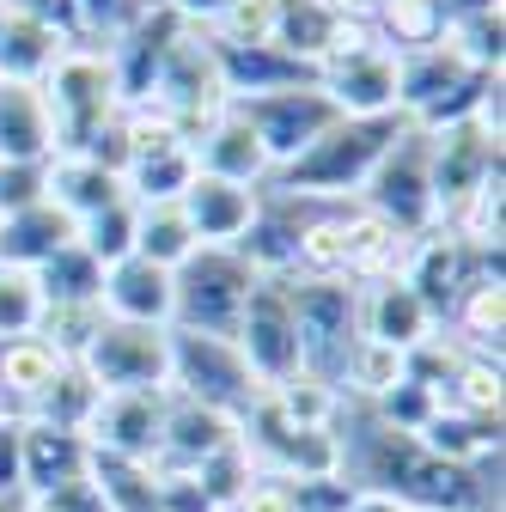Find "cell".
<instances>
[{
  "mask_svg": "<svg viewBox=\"0 0 506 512\" xmlns=\"http://www.w3.org/2000/svg\"><path fill=\"white\" fill-rule=\"evenodd\" d=\"M403 128H409V116H342L330 135H318L293 165H281L269 177V189L305 196V202H348L372 177V165L391 153V141Z\"/></svg>",
  "mask_w": 506,
  "mask_h": 512,
  "instance_id": "obj_1",
  "label": "cell"
},
{
  "mask_svg": "<svg viewBox=\"0 0 506 512\" xmlns=\"http://www.w3.org/2000/svg\"><path fill=\"white\" fill-rule=\"evenodd\" d=\"M43 104H49V128H55V153H86L92 135H104V128L129 110V104H122V86H116L110 55L92 49V43H74L49 68Z\"/></svg>",
  "mask_w": 506,
  "mask_h": 512,
  "instance_id": "obj_2",
  "label": "cell"
},
{
  "mask_svg": "<svg viewBox=\"0 0 506 512\" xmlns=\"http://www.w3.org/2000/svg\"><path fill=\"white\" fill-rule=\"evenodd\" d=\"M263 275L244 263L232 244H202L189 263L171 269V330H189V336H226L238 330L244 317V299Z\"/></svg>",
  "mask_w": 506,
  "mask_h": 512,
  "instance_id": "obj_3",
  "label": "cell"
},
{
  "mask_svg": "<svg viewBox=\"0 0 506 512\" xmlns=\"http://www.w3.org/2000/svg\"><path fill=\"white\" fill-rule=\"evenodd\" d=\"M287 299H293L299 372L336 384L354 342H360V281H299V275H287Z\"/></svg>",
  "mask_w": 506,
  "mask_h": 512,
  "instance_id": "obj_4",
  "label": "cell"
},
{
  "mask_svg": "<svg viewBox=\"0 0 506 512\" xmlns=\"http://www.w3.org/2000/svg\"><path fill=\"white\" fill-rule=\"evenodd\" d=\"M147 104L159 110V116H171V128L183 141H196L202 128L232 104L226 98V80H220V61H214V43H208V31H196V25H183V37L165 49V61H159V74H153V92H147Z\"/></svg>",
  "mask_w": 506,
  "mask_h": 512,
  "instance_id": "obj_5",
  "label": "cell"
},
{
  "mask_svg": "<svg viewBox=\"0 0 506 512\" xmlns=\"http://www.w3.org/2000/svg\"><path fill=\"white\" fill-rule=\"evenodd\" d=\"M360 208H372L378 220H391L403 238H421L439 226L433 214V177H427V135L409 122L403 135L391 141V153L372 165V177L360 183Z\"/></svg>",
  "mask_w": 506,
  "mask_h": 512,
  "instance_id": "obj_6",
  "label": "cell"
},
{
  "mask_svg": "<svg viewBox=\"0 0 506 512\" xmlns=\"http://www.w3.org/2000/svg\"><path fill=\"white\" fill-rule=\"evenodd\" d=\"M171 391L196 397L220 415H244L250 403L263 397V384L250 378L244 354L226 342V336H189V330H171Z\"/></svg>",
  "mask_w": 506,
  "mask_h": 512,
  "instance_id": "obj_7",
  "label": "cell"
},
{
  "mask_svg": "<svg viewBox=\"0 0 506 512\" xmlns=\"http://www.w3.org/2000/svg\"><path fill=\"white\" fill-rule=\"evenodd\" d=\"M80 366L92 372L98 391H171V330L104 317V330L86 342Z\"/></svg>",
  "mask_w": 506,
  "mask_h": 512,
  "instance_id": "obj_8",
  "label": "cell"
},
{
  "mask_svg": "<svg viewBox=\"0 0 506 512\" xmlns=\"http://www.w3.org/2000/svg\"><path fill=\"white\" fill-rule=\"evenodd\" d=\"M232 348L244 354L250 378L275 391L281 378L299 372V336H293V299H287V275H263L244 299V317L232 330Z\"/></svg>",
  "mask_w": 506,
  "mask_h": 512,
  "instance_id": "obj_9",
  "label": "cell"
},
{
  "mask_svg": "<svg viewBox=\"0 0 506 512\" xmlns=\"http://www.w3.org/2000/svg\"><path fill=\"white\" fill-rule=\"evenodd\" d=\"M238 110H244L250 128H257V141H263V153H269L275 171L293 165L311 141L330 135V128L342 122V110L318 92V80H311V86H293V92H269V98H244Z\"/></svg>",
  "mask_w": 506,
  "mask_h": 512,
  "instance_id": "obj_10",
  "label": "cell"
},
{
  "mask_svg": "<svg viewBox=\"0 0 506 512\" xmlns=\"http://www.w3.org/2000/svg\"><path fill=\"white\" fill-rule=\"evenodd\" d=\"M488 171H500V141L488 135V128H476V116L427 135V177H433V214L439 220H446L464 196H476V189L488 183Z\"/></svg>",
  "mask_w": 506,
  "mask_h": 512,
  "instance_id": "obj_11",
  "label": "cell"
},
{
  "mask_svg": "<svg viewBox=\"0 0 506 512\" xmlns=\"http://www.w3.org/2000/svg\"><path fill=\"white\" fill-rule=\"evenodd\" d=\"M318 92L342 116H397V55L366 37L354 49H336L318 68Z\"/></svg>",
  "mask_w": 506,
  "mask_h": 512,
  "instance_id": "obj_12",
  "label": "cell"
},
{
  "mask_svg": "<svg viewBox=\"0 0 506 512\" xmlns=\"http://www.w3.org/2000/svg\"><path fill=\"white\" fill-rule=\"evenodd\" d=\"M397 275H403V281L415 287V299L433 311V324H446L452 299H458V293H464L482 269H476V250H470V244H458L446 226H433V232L409 238V250H403Z\"/></svg>",
  "mask_w": 506,
  "mask_h": 512,
  "instance_id": "obj_13",
  "label": "cell"
},
{
  "mask_svg": "<svg viewBox=\"0 0 506 512\" xmlns=\"http://www.w3.org/2000/svg\"><path fill=\"white\" fill-rule=\"evenodd\" d=\"M159 433H165V391H104L86 421L92 452L141 458V464L159 458Z\"/></svg>",
  "mask_w": 506,
  "mask_h": 512,
  "instance_id": "obj_14",
  "label": "cell"
},
{
  "mask_svg": "<svg viewBox=\"0 0 506 512\" xmlns=\"http://www.w3.org/2000/svg\"><path fill=\"white\" fill-rule=\"evenodd\" d=\"M189 153H196V171L202 177H220V183H238V189H263L275 177L263 141H257V128L244 122L238 104H226L196 141H189Z\"/></svg>",
  "mask_w": 506,
  "mask_h": 512,
  "instance_id": "obj_15",
  "label": "cell"
},
{
  "mask_svg": "<svg viewBox=\"0 0 506 512\" xmlns=\"http://www.w3.org/2000/svg\"><path fill=\"white\" fill-rule=\"evenodd\" d=\"M433 311L415 299V287L403 275H378V281H360V336L366 342H385L397 354L421 348L433 336Z\"/></svg>",
  "mask_w": 506,
  "mask_h": 512,
  "instance_id": "obj_16",
  "label": "cell"
},
{
  "mask_svg": "<svg viewBox=\"0 0 506 512\" xmlns=\"http://www.w3.org/2000/svg\"><path fill=\"white\" fill-rule=\"evenodd\" d=\"M238 439V421L183 397V391H165V433H159V458L153 470H196L202 458H214L220 445Z\"/></svg>",
  "mask_w": 506,
  "mask_h": 512,
  "instance_id": "obj_17",
  "label": "cell"
},
{
  "mask_svg": "<svg viewBox=\"0 0 506 512\" xmlns=\"http://www.w3.org/2000/svg\"><path fill=\"white\" fill-rule=\"evenodd\" d=\"M19 470H25V500H43L49 488L80 482L92 470V439L19 415Z\"/></svg>",
  "mask_w": 506,
  "mask_h": 512,
  "instance_id": "obj_18",
  "label": "cell"
},
{
  "mask_svg": "<svg viewBox=\"0 0 506 512\" xmlns=\"http://www.w3.org/2000/svg\"><path fill=\"white\" fill-rule=\"evenodd\" d=\"M98 305H104V317H116V324L171 330V269L147 263V256H122V263L104 269Z\"/></svg>",
  "mask_w": 506,
  "mask_h": 512,
  "instance_id": "obj_19",
  "label": "cell"
},
{
  "mask_svg": "<svg viewBox=\"0 0 506 512\" xmlns=\"http://www.w3.org/2000/svg\"><path fill=\"white\" fill-rule=\"evenodd\" d=\"M214 43V61H220V80H226V98L244 104V98H269V92H293V86H311L318 74L299 68V61H287L281 49L269 43Z\"/></svg>",
  "mask_w": 506,
  "mask_h": 512,
  "instance_id": "obj_20",
  "label": "cell"
},
{
  "mask_svg": "<svg viewBox=\"0 0 506 512\" xmlns=\"http://www.w3.org/2000/svg\"><path fill=\"white\" fill-rule=\"evenodd\" d=\"M257 196L263 189H238V183H220V177H202L177 196L189 232H196V244H238L250 232V220H257Z\"/></svg>",
  "mask_w": 506,
  "mask_h": 512,
  "instance_id": "obj_21",
  "label": "cell"
},
{
  "mask_svg": "<svg viewBox=\"0 0 506 512\" xmlns=\"http://www.w3.org/2000/svg\"><path fill=\"white\" fill-rule=\"evenodd\" d=\"M68 49H74V37H61L55 25L0 7V80H13V86H43L49 68H55Z\"/></svg>",
  "mask_w": 506,
  "mask_h": 512,
  "instance_id": "obj_22",
  "label": "cell"
},
{
  "mask_svg": "<svg viewBox=\"0 0 506 512\" xmlns=\"http://www.w3.org/2000/svg\"><path fill=\"white\" fill-rule=\"evenodd\" d=\"M0 159H7V165H43V159H55V128H49L43 86L0 80Z\"/></svg>",
  "mask_w": 506,
  "mask_h": 512,
  "instance_id": "obj_23",
  "label": "cell"
},
{
  "mask_svg": "<svg viewBox=\"0 0 506 512\" xmlns=\"http://www.w3.org/2000/svg\"><path fill=\"white\" fill-rule=\"evenodd\" d=\"M348 19H336L318 0H275V31H269V49H281L287 61L318 74L324 61L336 55V37H342Z\"/></svg>",
  "mask_w": 506,
  "mask_h": 512,
  "instance_id": "obj_24",
  "label": "cell"
},
{
  "mask_svg": "<svg viewBox=\"0 0 506 512\" xmlns=\"http://www.w3.org/2000/svg\"><path fill=\"white\" fill-rule=\"evenodd\" d=\"M122 196H129V189H122V177L104 171L98 159H86V153H55V159H49V202L68 214L74 226L92 220L98 208L122 202Z\"/></svg>",
  "mask_w": 506,
  "mask_h": 512,
  "instance_id": "obj_25",
  "label": "cell"
},
{
  "mask_svg": "<svg viewBox=\"0 0 506 512\" xmlns=\"http://www.w3.org/2000/svg\"><path fill=\"white\" fill-rule=\"evenodd\" d=\"M446 324H452V342H458L464 354L500 360V336H506V281H488V275H476V281H470V287L452 299ZM446 324H439V330H446Z\"/></svg>",
  "mask_w": 506,
  "mask_h": 512,
  "instance_id": "obj_26",
  "label": "cell"
},
{
  "mask_svg": "<svg viewBox=\"0 0 506 512\" xmlns=\"http://www.w3.org/2000/svg\"><path fill=\"white\" fill-rule=\"evenodd\" d=\"M74 244V220L61 214L55 202H37V208H25V214H7L0 220V263L7 269H43L55 250H68Z\"/></svg>",
  "mask_w": 506,
  "mask_h": 512,
  "instance_id": "obj_27",
  "label": "cell"
},
{
  "mask_svg": "<svg viewBox=\"0 0 506 512\" xmlns=\"http://www.w3.org/2000/svg\"><path fill=\"white\" fill-rule=\"evenodd\" d=\"M55 372H61V354L43 336L0 342V403H7V415H31L37 397L55 384Z\"/></svg>",
  "mask_w": 506,
  "mask_h": 512,
  "instance_id": "obj_28",
  "label": "cell"
},
{
  "mask_svg": "<svg viewBox=\"0 0 506 512\" xmlns=\"http://www.w3.org/2000/svg\"><path fill=\"white\" fill-rule=\"evenodd\" d=\"M433 458H446V464H458V470H476L482 458H500V421H470V415H458V409H446L439 403V415L415 433Z\"/></svg>",
  "mask_w": 506,
  "mask_h": 512,
  "instance_id": "obj_29",
  "label": "cell"
},
{
  "mask_svg": "<svg viewBox=\"0 0 506 512\" xmlns=\"http://www.w3.org/2000/svg\"><path fill=\"white\" fill-rule=\"evenodd\" d=\"M189 183H196V153H189V141H177V147H165V153H147V159H135L129 171H122V189H129L135 208L177 202Z\"/></svg>",
  "mask_w": 506,
  "mask_h": 512,
  "instance_id": "obj_30",
  "label": "cell"
},
{
  "mask_svg": "<svg viewBox=\"0 0 506 512\" xmlns=\"http://www.w3.org/2000/svg\"><path fill=\"white\" fill-rule=\"evenodd\" d=\"M92 488L104 494L110 512H159V476L141 458H116V452H92Z\"/></svg>",
  "mask_w": 506,
  "mask_h": 512,
  "instance_id": "obj_31",
  "label": "cell"
},
{
  "mask_svg": "<svg viewBox=\"0 0 506 512\" xmlns=\"http://www.w3.org/2000/svg\"><path fill=\"white\" fill-rule=\"evenodd\" d=\"M98 384H92V372L80 366V360H61V372H55V384L37 397V409L25 415V421H49V427H68V433H86V421H92V409H98Z\"/></svg>",
  "mask_w": 506,
  "mask_h": 512,
  "instance_id": "obj_32",
  "label": "cell"
},
{
  "mask_svg": "<svg viewBox=\"0 0 506 512\" xmlns=\"http://www.w3.org/2000/svg\"><path fill=\"white\" fill-rule=\"evenodd\" d=\"M135 232H141V208L122 196V202L98 208L92 220H80L74 226V244L92 256L98 269H110V263H122V256H135Z\"/></svg>",
  "mask_w": 506,
  "mask_h": 512,
  "instance_id": "obj_33",
  "label": "cell"
},
{
  "mask_svg": "<svg viewBox=\"0 0 506 512\" xmlns=\"http://www.w3.org/2000/svg\"><path fill=\"white\" fill-rule=\"evenodd\" d=\"M196 250H202V244H196V232H189V220H183V208H177V202L141 208L135 256H147V263H159V269H177V263H189Z\"/></svg>",
  "mask_w": 506,
  "mask_h": 512,
  "instance_id": "obj_34",
  "label": "cell"
},
{
  "mask_svg": "<svg viewBox=\"0 0 506 512\" xmlns=\"http://www.w3.org/2000/svg\"><path fill=\"white\" fill-rule=\"evenodd\" d=\"M446 409L470 415V421H500V403H506V384H500V360H482V354H464V366L452 372L446 397H439Z\"/></svg>",
  "mask_w": 506,
  "mask_h": 512,
  "instance_id": "obj_35",
  "label": "cell"
},
{
  "mask_svg": "<svg viewBox=\"0 0 506 512\" xmlns=\"http://www.w3.org/2000/svg\"><path fill=\"white\" fill-rule=\"evenodd\" d=\"M37 287H43L49 305H98V293H104V269L92 263L80 244H68V250H55L49 263L37 269Z\"/></svg>",
  "mask_w": 506,
  "mask_h": 512,
  "instance_id": "obj_36",
  "label": "cell"
},
{
  "mask_svg": "<svg viewBox=\"0 0 506 512\" xmlns=\"http://www.w3.org/2000/svg\"><path fill=\"white\" fill-rule=\"evenodd\" d=\"M269 397H275V409L293 427H336V415H342V391H336V384H324V378H311V372L281 378Z\"/></svg>",
  "mask_w": 506,
  "mask_h": 512,
  "instance_id": "obj_37",
  "label": "cell"
},
{
  "mask_svg": "<svg viewBox=\"0 0 506 512\" xmlns=\"http://www.w3.org/2000/svg\"><path fill=\"white\" fill-rule=\"evenodd\" d=\"M43 311H49V299H43L37 275H31V269H7V263H0V342L37 336V330H43Z\"/></svg>",
  "mask_w": 506,
  "mask_h": 512,
  "instance_id": "obj_38",
  "label": "cell"
},
{
  "mask_svg": "<svg viewBox=\"0 0 506 512\" xmlns=\"http://www.w3.org/2000/svg\"><path fill=\"white\" fill-rule=\"evenodd\" d=\"M189 476H196V488L208 494V506H214V512H232V506H238V494L250 488V476H257V458L244 452V439H232V445H220L214 458H202Z\"/></svg>",
  "mask_w": 506,
  "mask_h": 512,
  "instance_id": "obj_39",
  "label": "cell"
},
{
  "mask_svg": "<svg viewBox=\"0 0 506 512\" xmlns=\"http://www.w3.org/2000/svg\"><path fill=\"white\" fill-rule=\"evenodd\" d=\"M439 43H452L476 74H500V61H506V19H500V7L470 13V19H452Z\"/></svg>",
  "mask_w": 506,
  "mask_h": 512,
  "instance_id": "obj_40",
  "label": "cell"
},
{
  "mask_svg": "<svg viewBox=\"0 0 506 512\" xmlns=\"http://www.w3.org/2000/svg\"><path fill=\"white\" fill-rule=\"evenodd\" d=\"M104 330V305H49L43 311V342L61 354V360H80L86 354V342Z\"/></svg>",
  "mask_w": 506,
  "mask_h": 512,
  "instance_id": "obj_41",
  "label": "cell"
},
{
  "mask_svg": "<svg viewBox=\"0 0 506 512\" xmlns=\"http://www.w3.org/2000/svg\"><path fill=\"white\" fill-rule=\"evenodd\" d=\"M360 409H372L385 427H397V433H421L433 415H439V397L427 391V384H415V378H403L397 391H385L378 403H360Z\"/></svg>",
  "mask_w": 506,
  "mask_h": 512,
  "instance_id": "obj_42",
  "label": "cell"
},
{
  "mask_svg": "<svg viewBox=\"0 0 506 512\" xmlns=\"http://www.w3.org/2000/svg\"><path fill=\"white\" fill-rule=\"evenodd\" d=\"M275 31V0H226V13L208 25V37L220 43H269Z\"/></svg>",
  "mask_w": 506,
  "mask_h": 512,
  "instance_id": "obj_43",
  "label": "cell"
},
{
  "mask_svg": "<svg viewBox=\"0 0 506 512\" xmlns=\"http://www.w3.org/2000/svg\"><path fill=\"white\" fill-rule=\"evenodd\" d=\"M49 202V159L43 165H7L0 159V220Z\"/></svg>",
  "mask_w": 506,
  "mask_h": 512,
  "instance_id": "obj_44",
  "label": "cell"
},
{
  "mask_svg": "<svg viewBox=\"0 0 506 512\" xmlns=\"http://www.w3.org/2000/svg\"><path fill=\"white\" fill-rule=\"evenodd\" d=\"M232 512H299V494H293V482H287V476L257 470V476H250V488L238 494V506H232Z\"/></svg>",
  "mask_w": 506,
  "mask_h": 512,
  "instance_id": "obj_45",
  "label": "cell"
},
{
  "mask_svg": "<svg viewBox=\"0 0 506 512\" xmlns=\"http://www.w3.org/2000/svg\"><path fill=\"white\" fill-rule=\"evenodd\" d=\"M153 476H159V512H214L189 470H153Z\"/></svg>",
  "mask_w": 506,
  "mask_h": 512,
  "instance_id": "obj_46",
  "label": "cell"
},
{
  "mask_svg": "<svg viewBox=\"0 0 506 512\" xmlns=\"http://www.w3.org/2000/svg\"><path fill=\"white\" fill-rule=\"evenodd\" d=\"M31 512H110V506H104V494L92 488V476H80V482H61V488H49L43 500H31Z\"/></svg>",
  "mask_w": 506,
  "mask_h": 512,
  "instance_id": "obj_47",
  "label": "cell"
},
{
  "mask_svg": "<svg viewBox=\"0 0 506 512\" xmlns=\"http://www.w3.org/2000/svg\"><path fill=\"white\" fill-rule=\"evenodd\" d=\"M0 500H25V470H19V415L0 421ZM31 506V500H25Z\"/></svg>",
  "mask_w": 506,
  "mask_h": 512,
  "instance_id": "obj_48",
  "label": "cell"
},
{
  "mask_svg": "<svg viewBox=\"0 0 506 512\" xmlns=\"http://www.w3.org/2000/svg\"><path fill=\"white\" fill-rule=\"evenodd\" d=\"M0 7H13V13H25V19H43V25H55L61 37H74V43H80L74 0H0Z\"/></svg>",
  "mask_w": 506,
  "mask_h": 512,
  "instance_id": "obj_49",
  "label": "cell"
},
{
  "mask_svg": "<svg viewBox=\"0 0 506 512\" xmlns=\"http://www.w3.org/2000/svg\"><path fill=\"white\" fill-rule=\"evenodd\" d=\"M165 7L183 19V25H196V31H208L220 13H226V0H165Z\"/></svg>",
  "mask_w": 506,
  "mask_h": 512,
  "instance_id": "obj_50",
  "label": "cell"
},
{
  "mask_svg": "<svg viewBox=\"0 0 506 512\" xmlns=\"http://www.w3.org/2000/svg\"><path fill=\"white\" fill-rule=\"evenodd\" d=\"M348 512H409V506H403L397 494H378V488H354Z\"/></svg>",
  "mask_w": 506,
  "mask_h": 512,
  "instance_id": "obj_51",
  "label": "cell"
},
{
  "mask_svg": "<svg viewBox=\"0 0 506 512\" xmlns=\"http://www.w3.org/2000/svg\"><path fill=\"white\" fill-rule=\"evenodd\" d=\"M488 7H500V0H439L446 25H452V19H470V13H488Z\"/></svg>",
  "mask_w": 506,
  "mask_h": 512,
  "instance_id": "obj_52",
  "label": "cell"
},
{
  "mask_svg": "<svg viewBox=\"0 0 506 512\" xmlns=\"http://www.w3.org/2000/svg\"><path fill=\"white\" fill-rule=\"evenodd\" d=\"M0 512H31V506L25 500H0Z\"/></svg>",
  "mask_w": 506,
  "mask_h": 512,
  "instance_id": "obj_53",
  "label": "cell"
}]
</instances>
